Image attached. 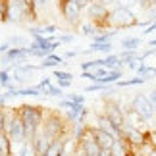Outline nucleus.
Wrapping results in <instances>:
<instances>
[{
  "mask_svg": "<svg viewBox=\"0 0 156 156\" xmlns=\"http://www.w3.org/2000/svg\"><path fill=\"white\" fill-rule=\"evenodd\" d=\"M0 156H14V143L6 133H0Z\"/></svg>",
  "mask_w": 156,
  "mask_h": 156,
  "instance_id": "f8f14e48",
  "label": "nucleus"
},
{
  "mask_svg": "<svg viewBox=\"0 0 156 156\" xmlns=\"http://www.w3.org/2000/svg\"><path fill=\"white\" fill-rule=\"evenodd\" d=\"M110 154L112 156H135V151L122 139V137H118V139L114 141L112 148H110Z\"/></svg>",
  "mask_w": 156,
  "mask_h": 156,
  "instance_id": "9d476101",
  "label": "nucleus"
},
{
  "mask_svg": "<svg viewBox=\"0 0 156 156\" xmlns=\"http://www.w3.org/2000/svg\"><path fill=\"white\" fill-rule=\"evenodd\" d=\"M58 6H60V14H62V17L69 23V25H79L83 8L79 6L77 0H60Z\"/></svg>",
  "mask_w": 156,
  "mask_h": 156,
  "instance_id": "423d86ee",
  "label": "nucleus"
},
{
  "mask_svg": "<svg viewBox=\"0 0 156 156\" xmlns=\"http://www.w3.org/2000/svg\"><path fill=\"white\" fill-rule=\"evenodd\" d=\"M114 44L112 43H93L91 44V52H100V54H112Z\"/></svg>",
  "mask_w": 156,
  "mask_h": 156,
  "instance_id": "2eb2a0df",
  "label": "nucleus"
},
{
  "mask_svg": "<svg viewBox=\"0 0 156 156\" xmlns=\"http://www.w3.org/2000/svg\"><path fill=\"white\" fill-rule=\"evenodd\" d=\"M133 4V0H114V8H131Z\"/></svg>",
  "mask_w": 156,
  "mask_h": 156,
  "instance_id": "b1692460",
  "label": "nucleus"
},
{
  "mask_svg": "<svg viewBox=\"0 0 156 156\" xmlns=\"http://www.w3.org/2000/svg\"><path fill=\"white\" fill-rule=\"evenodd\" d=\"M141 43H143L141 37H133V35H131V37H123L119 44H122L123 50H137L141 46Z\"/></svg>",
  "mask_w": 156,
  "mask_h": 156,
  "instance_id": "4468645a",
  "label": "nucleus"
},
{
  "mask_svg": "<svg viewBox=\"0 0 156 156\" xmlns=\"http://www.w3.org/2000/svg\"><path fill=\"white\" fill-rule=\"evenodd\" d=\"M94 2H100V4L108 6V8H114V0H94Z\"/></svg>",
  "mask_w": 156,
  "mask_h": 156,
  "instance_id": "2f4dec72",
  "label": "nucleus"
},
{
  "mask_svg": "<svg viewBox=\"0 0 156 156\" xmlns=\"http://www.w3.org/2000/svg\"><path fill=\"white\" fill-rule=\"evenodd\" d=\"M114 39V31H98L93 37V43H112Z\"/></svg>",
  "mask_w": 156,
  "mask_h": 156,
  "instance_id": "a211bd4d",
  "label": "nucleus"
},
{
  "mask_svg": "<svg viewBox=\"0 0 156 156\" xmlns=\"http://www.w3.org/2000/svg\"><path fill=\"white\" fill-rule=\"evenodd\" d=\"M6 44H8L10 48H23V46H25V37H21V35H12V37H8Z\"/></svg>",
  "mask_w": 156,
  "mask_h": 156,
  "instance_id": "f3484780",
  "label": "nucleus"
},
{
  "mask_svg": "<svg viewBox=\"0 0 156 156\" xmlns=\"http://www.w3.org/2000/svg\"><path fill=\"white\" fill-rule=\"evenodd\" d=\"M56 39L60 41V44H68V43H71L75 37L71 33H64V35H56Z\"/></svg>",
  "mask_w": 156,
  "mask_h": 156,
  "instance_id": "5701e85b",
  "label": "nucleus"
},
{
  "mask_svg": "<svg viewBox=\"0 0 156 156\" xmlns=\"http://www.w3.org/2000/svg\"><path fill=\"white\" fill-rule=\"evenodd\" d=\"M41 133L46 135L50 141H56L60 137H68L71 135L69 131V122L66 118H62L56 112H44V119L41 125Z\"/></svg>",
  "mask_w": 156,
  "mask_h": 156,
  "instance_id": "f03ea898",
  "label": "nucleus"
},
{
  "mask_svg": "<svg viewBox=\"0 0 156 156\" xmlns=\"http://www.w3.org/2000/svg\"><path fill=\"white\" fill-rule=\"evenodd\" d=\"M79 54H81V52H77V50H68V52H66L62 58H64V60H69V58H75V56H79Z\"/></svg>",
  "mask_w": 156,
  "mask_h": 156,
  "instance_id": "bb28decb",
  "label": "nucleus"
},
{
  "mask_svg": "<svg viewBox=\"0 0 156 156\" xmlns=\"http://www.w3.org/2000/svg\"><path fill=\"white\" fill-rule=\"evenodd\" d=\"M81 33L83 35H89V37H94V35L98 33V29L94 27L91 21H87V23H81Z\"/></svg>",
  "mask_w": 156,
  "mask_h": 156,
  "instance_id": "412c9836",
  "label": "nucleus"
},
{
  "mask_svg": "<svg viewBox=\"0 0 156 156\" xmlns=\"http://www.w3.org/2000/svg\"><path fill=\"white\" fill-rule=\"evenodd\" d=\"M14 156H37V152H35L31 143L25 141V143H21V145L17 147V154H14Z\"/></svg>",
  "mask_w": 156,
  "mask_h": 156,
  "instance_id": "dca6fc26",
  "label": "nucleus"
},
{
  "mask_svg": "<svg viewBox=\"0 0 156 156\" xmlns=\"http://www.w3.org/2000/svg\"><path fill=\"white\" fill-rule=\"evenodd\" d=\"M4 133L10 137V141L14 143V147H20L21 143L27 141L25 137V127H23V122L17 114V108H12L6 116V127H4Z\"/></svg>",
  "mask_w": 156,
  "mask_h": 156,
  "instance_id": "7ed1b4c3",
  "label": "nucleus"
},
{
  "mask_svg": "<svg viewBox=\"0 0 156 156\" xmlns=\"http://www.w3.org/2000/svg\"><path fill=\"white\" fill-rule=\"evenodd\" d=\"M154 31H156V21H152V23H151V25H148L143 33H145V35H151V33H154Z\"/></svg>",
  "mask_w": 156,
  "mask_h": 156,
  "instance_id": "c85d7f7f",
  "label": "nucleus"
},
{
  "mask_svg": "<svg viewBox=\"0 0 156 156\" xmlns=\"http://www.w3.org/2000/svg\"><path fill=\"white\" fill-rule=\"evenodd\" d=\"M148 98H151V102H152L154 108H156V89H152V91L148 93Z\"/></svg>",
  "mask_w": 156,
  "mask_h": 156,
  "instance_id": "7c9ffc66",
  "label": "nucleus"
},
{
  "mask_svg": "<svg viewBox=\"0 0 156 156\" xmlns=\"http://www.w3.org/2000/svg\"><path fill=\"white\" fill-rule=\"evenodd\" d=\"M100 156H112V154H110V151H102V152H100Z\"/></svg>",
  "mask_w": 156,
  "mask_h": 156,
  "instance_id": "72a5a7b5",
  "label": "nucleus"
},
{
  "mask_svg": "<svg viewBox=\"0 0 156 156\" xmlns=\"http://www.w3.org/2000/svg\"><path fill=\"white\" fill-rule=\"evenodd\" d=\"M27 56H29L27 46H23V48H8L2 54V64H10V66L12 64H23Z\"/></svg>",
  "mask_w": 156,
  "mask_h": 156,
  "instance_id": "1a4fd4ad",
  "label": "nucleus"
},
{
  "mask_svg": "<svg viewBox=\"0 0 156 156\" xmlns=\"http://www.w3.org/2000/svg\"><path fill=\"white\" fill-rule=\"evenodd\" d=\"M14 85L12 83V75H10V69H0V87H4L6 91Z\"/></svg>",
  "mask_w": 156,
  "mask_h": 156,
  "instance_id": "6ab92c4d",
  "label": "nucleus"
},
{
  "mask_svg": "<svg viewBox=\"0 0 156 156\" xmlns=\"http://www.w3.org/2000/svg\"><path fill=\"white\" fill-rule=\"evenodd\" d=\"M108 25H110V29H127L139 25V20L131 12V8H112L110 17H108Z\"/></svg>",
  "mask_w": 156,
  "mask_h": 156,
  "instance_id": "39448f33",
  "label": "nucleus"
},
{
  "mask_svg": "<svg viewBox=\"0 0 156 156\" xmlns=\"http://www.w3.org/2000/svg\"><path fill=\"white\" fill-rule=\"evenodd\" d=\"M50 85H52V79H50V77H43V79L39 81V85H35V87H37L39 91L43 93L44 89H46V87H50Z\"/></svg>",
  "mask_w": 156,
  "mask_h": 156,
  "instance_id": "393cba45",
  "label": "nucleus"
},
{
  "mask_svg": "<svg viewBox=\"0 0 156 156\" xmlns=\"http://www.w3.org/2000/svg\"><path fill=\"white\" fill-rule=\"evenodd\" d=\"M102 114L114 125H118V127H122L125 122V110L118 102V98H104V112Z\"/></svg>",
  "mask_w": 156,
  "mask_h": 156,
  "instance_id": "0eeeda50",
  "label": "nucleus"
},
{
  "mask_svg": "<svg viewBox=\"0 0 156 156\" xmlns=\"http://www.w3.org/2000/svg\"><path fill=\"white\" fill-rule=\"evenodd\" d=\"M60 64H64V58L62 56H58L56 52H52V54H48L46 58H43V64L39 66V69H46V68H56V66H60Z\"/></svg>",
  "mask_w": 156,
  "mask_h": 156,
  "instance_id": "ddd939ff",
  "label": "nucleus"
},
{
  "mask_svg": "<svg viewBox=\"0 0 156 156\" xmlns=\"http://www.w3.org/2000/svg\"><path fill=\"white\" fill-rule=\"evenodd\" d=\"M77 2H79V6H81V8H83V10H87V6H89V4H91V2H93V0H77Z\"/></svg>",
  "mask_w": 156,
  "mask_h": 156,
  "instance_id": "473e14b6",
  "label": "nucleus"
},
{
  "mask_svg": "<svg viewBox=\"0 0 156 156\" xmlns=\"http://www.w3.org/2000/svg\"><path fill=\"white\" fill-rule=\"evenodd\" d=\"M6 116H8V110H6V108H0V133H4V127H6Z\"/></svg>",
  "mask_w": 156,
  "mask_h": 156,
  "instance_id": "a878e982",
  "label": "nucleus"
},
{
  "mask_svg": "<svg viewBox=\"0 0 156 156\" xmlns=\"http://www.w3.org/2000/svg\"><path fill=\"white\" fill-rule=\"evenodd\" d=\"M17 114H20L23 127H25L27 141L31 143L35 139V135L41 131V125H43V119H44V108L35 106V104H23L17 108Z\"/></svg>",
  "mask_w": 156,
  "mask_h": 156,
  "instance_id": "f257e3e1",
  "label": "nucleus"
},
{
  "mask_svg": "<svg viewBox=\"0 0 156 156\" xmlns=\"http://www.w3.org/2000/svg\"><path fill=\"white\" fill-rule=\"evenodd\" d=\"M71 156H89V154H87L85 151H81V148L75 145V151H73V154H71Z\"/></svg>",
  "mask_w": 156,
  "mask_h": 156,
  "instance_id": "c756f323",
  "label": "nucleus"
},
{
  "mask_svg": "<svg viewBox=\"0 0 156 156\" xmlns=\"http://www.w3.org/2000/svg\"><path fill=\"white\" fill-rule=\"evenodd\" d=\"M43 94H44V97H58L60 98V97H64V91L58 85H50V87H46L43 91Z\"/></svg>",
  "mask_w": 156,
  "mask_h": 156,
  "instance_id": "aec40b11",
  "label": "nucleus"
},
{
  "mask_svg": "<svg viewBox=\"0 0 156 156\" xmlns=\"http://www.w3.org/2000/svg\"><path fill=\"white\" fill-rule=\"evenodd\" d=\"M68 100H71V102H75V104H85V97L79 93H71L68 94Z\"/></svg>",
  "mask_w": 156,
  "mask_h": 156,
  "instance_id": "4be33fe9",
  "label": "nucleus"
},
{
  "mask_svg": "<svg viewBox=\"0 0 156 156\" xmlns=\"http://www.w3.org/2000/svg\"><path fill=\"white\" fill-rule=\"evenodd\" d=\"M129 108H131V110H133L145 123L152 122L154 116H156V108H154V104L151 102L148 94H145V93H137L135 97L131 98Z\"/></svg>",
  "mask_w": 156,
  "mask_h": 156,
  "instance_id": "20e7f679",
  "label": "nucleus"
},
{
  "mask_svg": "<svg viewBox=\"0 0 156 156\" xmlns=\"http://www.w3.org/2000/svg\"><path fill=\"white\" fill-rule=\"evenodd\" d=\"M87 131L93 135V139L97 141V145L102 148V151H110L112 145H114V141L118 139V137H114L112 133H108V131L97 127V125H87Z\"/></svg>",
  "mask_w": 156,
  "mask_h": 156,
  "instance_id": "6e6552de",
  "label": "nucleus"
},
{
  "mask_svg": "<svg viewBox=\"0 0 156 156\" xmlns=\"http://www.w3.org/2000/svg\"><path fill=\"white\" fill-rule=\"evenodd\" d=\"M133 2L139 6V8H143V10H148L151 6H148V0H133Z\"/></svg>",
  "mask_w": 156,
  "mask_h": 156,
  "instance_id": "cd10ccee",
  "label": "nucleus"
},
{
  "mask_svg": "<svg viewBox=\"0 0 156 156\" xmlns=\"http://www.w3.org/2000/svg\"><path fill=\"white\" fill-rule=\"evenodd\" d=\"M54 77H56L58 81V87L60 89H66L71 85V81H73V75L69 73V71H64V69H54Z\"/></svg>",
  "mask_w": 156,
  "mask_h": 156,
  "instance_id": "9b49d317",
  "label": "nucleus"
}]
</instances>
